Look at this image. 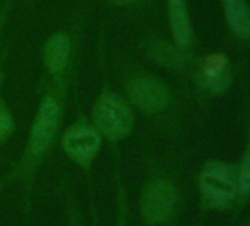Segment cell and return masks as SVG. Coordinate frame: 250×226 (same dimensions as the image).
<instances>
[{
	"label": "cell",
	"mask_w": 250,
	"mask_h": 226,
	"mask_svg": "<svg viewBox=\"0 0 250 226\" xmlns=\"http://www.w3.org/2000/svg\"><path fill=\"white\" fill-rule=\"evenodd\" d=\"M61 122L62 103L56 94L49 93L42 98L39 104L21 157L6 173V176L0 179V189L12 184L20 185L21 204L25 211H30L31 208L36 178L40 168L46 162L55 141L58 140Z\"/></svg>",
	"instance_id": "cell-1"
},
{
	"label": "cell",
	"mask_w": 250,
	"mask_h": 226,
	"mask_svg": "<svg viewBox=\"0 0 250 226\" xmlns=\"http://www.w3.org/2000/svg\"><path fill=\"white\" fill-rule=\"evenodd\" d=\"M178 188L164 175H150L139 192V216L143 226H167L177 213Z\"/></svg>",
	"instance_id": "cell-2"
},
{
	"label": "cell",
	"mask_w": 250,
	"mask_h": 226,
	"mask_svg": "<svg viewBox=\"0 0 250 226\" xmlns=\"http://www.w3.org/2000/svg\"><path fill=\"white\" fill-rule=\"evenodd\" d=\"M134 109L112 91L102 93L91 107V125L102 140L116 143L127 138L134 130Z\"/></svg>",
	"instance_id": "cell-3"
},
{
	"label": "cell",
	"mask_w": 250,
	"mask_h": 226,
	"mask_svg": "<svg viewBox=\"0 0 250 226\" xmlns=\"http://www.w3.org/2000/svg\"><path fill=\"white\" fill-rule=\"evenodd\" d=\"M199 189L208 207L228 206L238 194L237 169L224 162H209L200 172Z\"/></svg>",
	"instance_id": "cell-4"
},
{
	"label": "cell",
	"mask_w": 250,
	"mask_h": 226,
	"mask_svg": "<svg viewBox=\"0 0 250 226\" xmlns=\"http://www.w3.org/2000/svg\"><path fill=\"white\" fill-rule=\"evenodd\" d=\"M102 137L91 124L80 121L66 128L61 135V149L65 156L81 170L90 173L102 149Z\"/></svg>",
	"instance_id": "cell-5"
},
{
	"label": "cell",
	"mask_w": 250,
	"mask_h": 226,
	"mask_svg": "<svg viewBox=\"0 0 250 226\" xmlns=\"http://www.w3.org/2000/svg\"><path fill=\"white\" fill-rule=\"evenodd\" d=\"M125 90H127V101L131 107H136L146 115L162 113L171 101L169 88L155 76H134L127 82Z\"/></svg>",
	"instance_id": "cell-6"
},
{
	"label": "cell",
	"mask_w": 250,
	"mask_h": 226,
	"mask_svg": "<svg viewBox=\"0 0 250 226\" xmlns=\"http://www.w3.org/2000/svg\"><path fill=\"white\" fill-rule=\"evenodd\" d=\"M71 57V40L65 33H56L47 38L43 50V63L53 79H59Z\"/></svg>",
	"instance_id": "cell-7"
},
{
	"label": "cell",
	"mask_w": 250,
	"mask_h": 226,
	"mask_svg": "<svg viewBox=\"0 0 250 226\" xmlns=\"http://www.w3.org/2000/svg\"><path fill=\"white\" fill-rule=\"evenodd\" d=\"M168 18L175 46L181 50L187 49L191 40V27L186 0H168Z\"/></svg>",
	"instance_id": "cell-8"
},
{
	"label": "cell",
	"mask_w": 250,
	"mask_h": 226,
	"mask_svg": "<svg viewBox=\"0 0 250 226\" xmlns=\"http://www.w3.org/2000/svg\"><path fill=\"white\" fill-rule=\"evenodd\" d=\"M202 79L212 91H224L229 84V72L227 71V59L224 55L215 53L206 57L202 66Z\"/></svg>",
	"instance_id": "cell-9"
},
{
	"label": "cell",
	"mask_w": 250,
	"mask_h": 226,
	"mask_svg": "<svg viewBox=\"0 0 250 226\" xmlns=\"http://www.w3.org/2000/svg\"><path fill=\"white\" fill-rule=\"evenodd\" d=\"M224 6L232 31L243 38L250 37V11L244 0H224Z\"/></svg>",
	"instance_id": "cell-10"
},
{
	"label": "cell",
	"mask_w": 250,
	"mask_h": 226,
	"mask_svg": "<svg viewBox=\"0 0 250 226\" xmlns=\"http://www.w3.org/2000/svg\"><path fill=\"white\" fill-rule=\"evenodd\" d=\"M149 56L153 62L165 68H180L186 60L181 49L165 41H155L149 49Z\"/></svg>",
	"instance_id": "cell-11"
},
{
	"label": "cell",
	"mask_w": 250,
	"mask_h": 226,
	"mask_svg": "<svg viewBox=\"0 0 250 226\" xmlns=\"http://www.w3.org/2000/svg\"><path fill=\"white\" fill-rule=\"evenodd\" d=\"M65 214H66V226H85L77 200L69 188L65 191Z\"/></svg>",
	"instance_id": "cell-12"
},
{
	"label": "cell",
	"mask_w": 250,
	"mask_h": 226,
	"mask_svg": "<svg viewBox=\"0 0 250 226\" xmlns=\"http://www.w3.org/2000/svg\"><path fill=\"white\" fill-rule=\"evenodd\" d=\"M237 182L240 194L250 192V146L243 156L240 168L237 169Z\"/></svg>",
	"instance_id": "cell-13"
},
{
	"label": "cell",
	"mask_w": 250,
	"mask_h": 226,
	"mask_svg": "<svg viewBox=\"0 0 250 226\" xmlns=\"http://www.w3.org/2000/svg\"><path fill=\"white\" fill-rule=\"evenodd\" d=\"M15 131V121L12 113L6 109L3 103H0V144L6 143Z\"/></svg>",
	"instance_id": "cell-14"
},
{
	"label": "cell",
	"mask_w": 250,
	"mask_h": 226,
	"mask_svg": "<svg viewBox=\"0 0 250 226\" xmlns=\"http://www.w3.org/2000/svg\"><path fill=\"white\" fill-rule=\"evenodd\" d=\"M140 2H143V0H109V3H110V5H113V6H121V8H124V6H131V5H137V3H140Z\"/></svg>",
	"instance_id": "cell-15"
}]
</instances>
